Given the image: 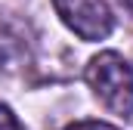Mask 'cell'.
I'll list each match as a JSON object with an SVG mask.
<instances>
[{"label":"cell","instance_id":"6da1fadb","mask_svg":"<svg viewBox=\"0 0 133 130\" xmlns=\"http://www.w3.org/2000/svg\"><path fill=\"white\" fill-rule=\"evenodd\" d=\"M84 77H87L93 96L111 115H121V118L133 115V68L121 53H115V50L96 53L87 62Z\"/></svg>","mask_w":133,"mask_h":130},{"label":"cell","instance_id":"3957f363","mask_svg":"<svg viewBox=\"0 0 133 130\" xmlns=\"http://www.w3.org/2000/svg\"><path fill=\"white\" fill-rule=\"evenodd\" d=\"M0 130H22V124H19V118L6 108V105H0Z\"/></svg>","mask_w":133,"mask_h":130},{"label":"cell","instance_id":"7a4b0ae2","mask_svg":"<svg viewBox=\"0 0 133 130\" xmlns=\"http://www.w3.org/2000/svg\"><path fill=\"white\" fill-rule=\"evenodd\" d=\"M53 9L81 40H105L115 31V12L105 0H53Z\"/></svg>","mask_w":133,"mask_h":130},{"label":"cell","instance_id":"5b68a950","mask_svg":"<svg viewBox=\"0 0 133 130\" xmlns=\"http://www.w3.org/2000/svg\"><path fill=\"white\" fill-rule=\"evenodd\" d=\"M127 3H130V9H133V0H127Z\"/></svg>","mask_w":133,"mask_h":130},{"label":"cell","instance_id":"277c9868","mask_svg":"<svg viewBox=\"0 0 133 130\" xmlns=\"http://www.w3.org/2000/svg\"><path fill=\"white\" fill-rule=\"evenodd\" d=\"M65 130H118V127H111V124H105V121H74V124H68Z\"/></svg>","mask_w":133,"mask_h":130}]
</instances>
